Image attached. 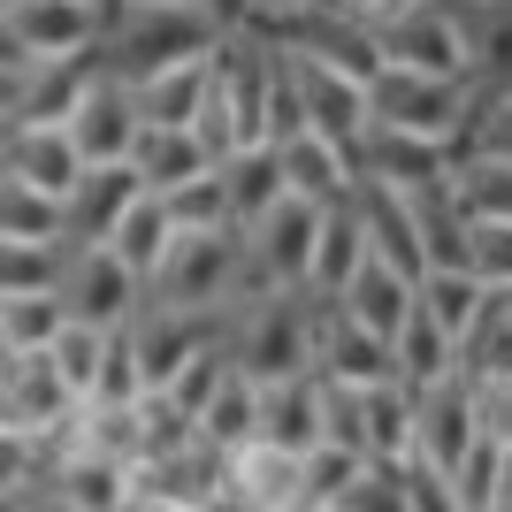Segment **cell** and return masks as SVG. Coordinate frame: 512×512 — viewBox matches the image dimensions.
I'll return each instance as SVG.
<instances>
[{
	"label": "cell",
	"instance_id": "1",
	"mask_svg": "<svg viewBox=\"0 0 512 512\" xmlns=\"http://www.w3.org/2000/svg\"><path fill=\"white\" fill-rule=\"evenodd\" d=\"M222 31H230V23H222V8H207V0H107L92 69L138 85V77H153V69H176V62L214 54Z\"/></svg>",
	"mask_w": 512,
	"mask_h": 512
},
{
	"label": "cell",
	"instance_id": "2",
	"mask_svg": "<svg viewBox=\"0 0 512 512\" xmlns=\"http://www.w3.org/2000/svg\"><path fill=\"white\" fill-rule=\"evenodd\" d=\"M306 344H314V299L306 291H268V299L222 306V352L245 383H276V375H299Z\"/></svg>",
	"mask_w": 512,
	"mask_h": 512
},
{
	"label": "cell",
	"instance_id": "3",
	"mask_svg": "<svg viewBox=\"0 0 512 512\" xmlns=\"http://www.w3.org/2000/svg\"><path fill=\"white\" fill-rule=\"evenodd\" d=\"M367 123H390V130H413L428 146H451L467 153V130H474V85L467 77H428V69H375L367 77Z\"/></svg>",
	"mask_w": 512,
	"mask_h": 512
},
{
	"label": "cell",
	"instance_id": "4",
	"mask_svg": "<svg viewBox=\"0 0 512 512\" xmlns=\"http://www.w3.org/2000/svg\"><path fill=\"white\" fill-rule=\"evenodd\" d=\"M375 54L390 69H428V77H467V0H398L367 23Z\"/></svg>",
	"mask_w": 512,
	"mask_h": 512
},
{
	"label": "cell",
	"instance_id": "5",
	"mask_svg": "<svg viewBox=\"0 0 512 512\" xmlns=\"http://www.w3.org/2000/svg\"><path fill=\"white\" fill-rule=\"evenodd\" d=\"M146 299L176 306V314L237 306V230H176V245L146 276Z\"/></svg>",
	"mask_w": 512,
	"mask_h": 512
},
{
	"label": "cell",
	"instance_id": "6",
	"mask_svg": "<svg viewBox=\"0 0 512 512\" xmlns=\"http://www.w3.org/2000/svg\"><path fill=\"white\" fill-rule=\"evenodd\" d=\"M54 245H62V237H54ZM54 299H62L69 321H85V329H123V321L138 314V299H146V283L130 276L107 245H62Z\"/></svg>",
	"mask_w": 512,
	"mask_h": 512
},
{
	"label": "cell",
	"instance_id": "7",
	"mask_svg": "<svg viewBox=\"0 0 512 512\" xmlns=\"http://www.w3.org/2000/svg\"><path fill=\"white\" fill-rule=\"evenodd\" d=\"M222 490H230V459L214 444H176L161 459H138L130 467V505H176V512H222Z\"/></svg>",
	"mask_w": 512,
	"mask_h": 512
},
{
	"label": "cell",
	"instance_id": "8",
	"mask_svg": "<svg viewBox=\"0 0 512 512\" xmlns=\"http://www.w3.org/2000/svg\"><path fill=\"white\" fill-rule=\"evenodd\" d=\"M0 16H8V39L23 62H92L107 0H16Z\"/></svg>",
	"mask_w": 512,
	"mask_h": 512
},
{
	"label": "cell",
	"instance_id": "9",
	"mask_svg": "<svg viewBox=\"0 0 512 512\" xmlns=\"http://www.w3.org/2000/svg\"><path fill=\"white\" fill-rule=\"evenodd\" d=\"M314 299V291H306ZM306 367H314L321 383H390L398 375V360H390V337H375V329H360V321L344 314L337 299H314V344H306Z\"/></svg>",
	"mask_w": 512,
	"mask_h": 512
},
{
	"label": "cell",
	"instance_id": "10",
	"mask_svg": "<svg viewBox=\"0 0 512 512\" xmlns=\"http://www.w3.org/2000/svg\"><path fill=\"white\" fill-rule=\"evenodd\" d=\"M62 138L77 146V161H130V138H138V100H130L123 77L85 69V85L62 115Z\"/></svg>",
	"mask_w": 512,
	"mask_h": 512
},
{
	"label": "cell",
	"instance_id": "11",
	"mask_svg": "<svg viewBox=\"0 0 512 512\" xmlns=\"http://www.w3.org/2000/svg\"><path fill=\"white\" fill-rule=\"evenodd\" d=\"M344 153H352V176H375V184H390V192L444 184L451 161H459L451 146H428V138H413V130H390V123H360Z\"/></svg>",
	"mask_w": 512,
	"mask_h": 512
},
{
	"label": "cell",
	"instance_id": "12",
	"mask_svg": "<svg viewBox=\"0 0 512 512\" xmlns=\"http://www.w3.org/2000/svg\"><path fill=\"white\" fill-rule=\"evenodd\" d=\"M474 436H482V421H474V383L467 375H444V383L413 390V459H421V467L451 474Z\"/></svg>",
	"mask_w": 512,
	"mask_h": 512
},
{
	"label": "cell",
	"instance_id": "13",
	"mask_svg": "<svg viewBox=\"0 0 512 512\" xmlns=\"http://www.w3.org/2000/svg\"><path fill=\"white\" fill-rule=\"evenodd\" d=\"M283 77H291V92H299V107H306V130L352 146V130L367 123V85L360 77H344L337 62H314V54H299V46H283Z\"/></svg>",
	"mask_w": 512,
	"mask_h": 512
},
{
	"label": "cell",
	"instance_id": "14",
	"mask_svg": "<svg viewBox=\"0 0 512 512\" xmlns=\"http://www.w3.org/2000/svg\"><path fill=\"white\" fill-rule=\"evenodd\" d=\"M314 222H321L314 199L283 192L260 222H245V230H237V237H245V253L260 260V276L276 283V291H306V245H314Z\"/></svg>",
	"mask_w": 512,
	"mask_h": 512
},
{
	"label": "cell",
	"instance_id": "15",
	"mask_svg": "<svg viewBox=\"0 0 512 512\" xmlns=\"http://www.w3.org/2000/svg\"><path fill=\"white\" fill-rule=\"evenodd\" d=\"M138 192H146V184L130 176V161H85V169L69 176V192H62V245H107L115 214H123Z\"/></svg>",
	"mask_w": 512,
	"mask_h": 512
},
{
	"label": "cell",
	"instance_id": "16",
	"mask_svg": "<svg viewBox=\"0 0 512 512\" xmlns=\"http://www.w3.org/2000/svg\"><path fill=\"white\" fill-rule=\"evenodd\" d=\"M283 46H299V54H314V62H337L344 77H375L383 69V54H375V31L352 16H337V8H321V0H306V8H291V16L276 23Z\"/></svg>",
	"mask_w": 512,
	"mask_h": 512
},
{
	"label": "cell",
	"instance_id": "17",
	"mask_svg": "<svg viewBox=\"0 0 512 512\" xmlns=\"http://www.w3.org/2000/svg\"><path fill=\"white\" fill-rule=\"evenodd\" d=\"M0 398H8V428H23V436H54L77 413L46 352H0Z\"/></svg>",
	"mask_w": 512,
	"mask_h": 512
},
{
	"label": "cell",
	"instance_id": "18",
	"mask_svg": "<svg viewBox=\"0 0 512 512\" xmlns=\"http://www.w3.org/2000/svg\"><path fill=\"white\" fill-rule=\"evenodd\" d=\"M352 444L375 467H406L413 459V390L390 375V383H360L352 390Z\"/></svg>",
	"mask_w": 512,
	"mask_h": 512
},
{
	"label": "cell",
	"instance_id": "19",
	"mask_svg": "<svg viewBox=\"0 0 512 512\" xmlns=\"http://www.w3.org/2000/svg\"><path fill=\"white\" fill-rule=\"evenodd\" d=\"M46 497H54V512H130V467L69 444L46 459Z\"/></svg>",
	"mask_w": 512,
	"mask_h": 512
},
{
	"label": "cell",
	"instance_id": "20",
	"mask_svg": "<svg viewBox=\"0 0 512 512\" xmlns=\"http://www.w3.org/2000/svg\"><path fill=\"white\" fill-rule=\"evenodd\" d=\"M352 222H360L367 253L390 260V268H406V276H421V237H413V199L390 192V184H375V176H352Z\"/></svg>",
	"mask_w": 512,
	"mask_h": 512
},
{
	"label": "cell",
	"instance_id": "21",
	"mask_svg": "<svg viewBox=\"0 0 512 512\" xmlns=\"http://www.w3.org/2000/svg\"><path fill=\"white\" fill-rule=\"evenodd\" d=\"M230 512H299V451L283 444H245L230 451Z\"/></svg>",
	"mask_w": 512,
	"mask_h": 512
},
{
	"label": "cell",
	"instance_id": "22",
	"mask_svg": "<svg viewBox=\"0 0 512 512\" xmlns=\"http://www.w3.org/2000/svg\"><path fill=\"white\" fill-rule=\"evenodd\" d=\"M253 444H283V451L321 444V375H314V367L260 383V428H253Z\"/></svg>",
	"mask_w": 512,
	"mask_h": 512
},
{
	"label": "cell",
	"instance_id": "23",
	"mask_svg": "<svg viewBox=\"0 0 512 512\" xmlns=\"http://www.w3.org/2000/svg\"><path fill=\"white\" fill-rule=\"evenodd\" d=\"M0 169L23 176V184H39L46 199H62L69 176L85 169V161H77V146L62 138V123H8L0 130Z\"/></svg>",
	"mask_w": 512,
	"mask_h": 512
},
{
	"label": "cell",
	"instance_id": "24",
	"mask_svg": "<svg viewBox=\"0 0 512 512\" xmlns=\"http://www.w3.org/2000/svg\"><path fill=\"white\" fill-rule=\"evenodd\" d=\"M199 169H214V161L184 123H138V138H130V176H138L146 192H176V184H192Z\"/></svg>",
	"mask_w": 512,
	"mask_h": 512
},
{
	"label": "cell",
	"instance_id": "25",
	"mask_svg": "<svg viewBox=\"0 0 512 512\" xmlns=\"http://www.w3.org/2000/svg\"><path fill=\"white\" fill-rule=\"evenodd\" d=\"M360 260H367V237H360V222H352V199H329L321 222H314V245H306V291H314V299H337Z\"/></svg>",
	"mask_w": 512,
	"mask_h": 512
},
{
	"label": "cell",
	"instance_id": "26",
	"mask_svg": "<svg viewBox=\"0 0 512 512\" xmlns=\"http://www.w3.org/2000/svg\"><path fill=\"white\" fill-rule=\"evenodd\" d=\"M337 306L360 321V329H375V337H398V321H406V306H413V276L367 253L360 268H352V283L337 291Z\"/></svg>",
	"mask_w": 512,
	"mask_h": 512
},
{
	"label": "cell",
	"instance_id": "27",
	"mask_svg": "<svg viewBox=\"0 0 512 512\" xmlns=\"http://www.w3.org/2000/svg\"><path fill=\"white\" fill-rule=\"evenodd\" d=\"M276 161H283V184H291L299 199H314V207H329V199L352 192V153H344L337 138H321V130H299V138H283Z\"/></svg>",
	"mask_w": 512,
	"mask_h": 512
},
{
	"label": "cell",
	"instance_id": "28",
	"mask_svg": "<svg viewBox=\"0 0 512 512\" xmlns=\"http://www.w3.org/2000/svg\"><path fill=\"white\" fill-rule=\"evenodd\" d=\"M214 176H222V192H230V230L260 222V214L291 192V184H283V161H276V146H268V138H260V146H237L230 161H214Z\"/></svg>",
	"mask_w": 512,
	"mask_h": 512
},
{
	"label": "cell",
	"instance_id": "29",
	"mask_svg": "<svg viewBox=\"0 0 512 512\" xmlns=\"http://www.w3.org/2000/svg\"><path fill=\"white\" fill-rule=\"evenodd\" d=\"M390 360H398V383L406 390L444 383V375H459V337H451L444 321H428L421 299H413L406 321H398V337H390Z\"/></svg>",
	"mask_w": 512,
	"mask_h": 512
},
{
	"label": "cell",
	"instance_id": "30",
	"mask_svg": "<svg viewBox=\"0 0 512 512\" xmlns=\"http://www.w3.org/2000/svg\"><path fill=\"white\" fill-rule=\"evenodd\" d=\"M169 245H176V222H169V207H161V192H138L123 214H115V230H107V253L123 260L138 283L161 268V253H169Z\"/></svg>",
	"mask_w": 512,
	"mask_h": 512
},
{
	"label": "cell",
	"instance_id": "31",
	"mask_svg": "<svg viewBox=\"0 0 512 512\" xmlns=\"http://www.w3.org/2000/svg\"><path fill=\"white\" fill-rule=\"evenodd\" d=\"M444 192L459 199L467 222H512V161H497V153H459L451 176H444Z\"/></svg>",
	"mask_w": 512,
	"mask_h": 512
},
{
	"label": "cell",
	"instance_id": "32",
	"mask_svg": "<svg viewBox=\"0 0 512 512\" xmlns=\"http://www.w3.org/2000/svg\"><path fill=\"white\" fill-rule=\"evenodd\" d=\"M192 428H199V444H214L222 459H230V451H245V444H253V428H260V383H245V375L230 367V383L199 406Z\"/></svg>",
	"mask_w": 512,
	"mask_h": 512
},
{
	"label": "cell",
	"instance_id": "33",
	"mask_svg": "<svg viewBox=\"0 0 512 512\" xmlns=\"http://www.w3.org/2000/svg\"><path fill=\"white\" fill-rule=\"evenodd\" d=\"M130 100H138V123H192L199 100H207V54H199V62H176V69L138 77Z\"/></svg>",
	"mask_w": 512,
	"mask_h": 512
},
{
	"label": "cell",
	"instance_id": "34",
	"mask_svg": "<svg viewBox=\"0 0 512 512\" xmlns=\"http://www.w3.org/2000/svg\"><path fill=\"white\" fill-rule=\"evenodd\" d=\"M482 291H490V283L474 276V268H421V276H413V299H421V314H428V321H444L451 337L474 321Z\"/></svg>",
	"mask_w": 512,
	"mask_h": 512
},
{
	"label": "cell",
	"instance_id": "35",
	"mask_svg": "<svg viewBox=\"0 0 512 512\" xmlns=\"http://www.w3.org/2000/svg\"><path fill=\"white\" fill-rule=\"evenodd\" d=\"M62 321L69 314L54 291H16V299H0V352H46Z\"/></svg>",
	"mask_w": 512,
	"mask_h": 512
},
{
	"label": "cell",
	"instance_id": "36",
	"mask_svg": "<svg viewBox=\"0 0 512 512\" xmlns=\"http://www.w3.org/2000/svg\"><path fill=\"white\" fill-rule=\"evenodd\" d=\"M0 237H62V199L0 169Z\"/></svg>",
	"mask_w": 512,
	"mask_h": 512
},
{
	"label": "cell",
	"instance_id": "37",
	"mask_svg": "<svg viewBox=\"0 0 512 512\" xmlns=\"http://www.w3.org/2000/svg\"><path fill=\"white\" fill-rule=\"evenodd\" d=\"M54 268H62V245H54V237H0V299L54 291Z\"/></svg>",
	"mask_w": 512,
	"mask_h": 512
},
{
	"label": "cell",
	"instance_id": "38",
	"mask_svg": "<svg viewBox=\"0 0 512 512\" xmlns=\"http://www.w3.org/2000/svg\"><path fill=\"white\" fill-rule=\"evenodd\" d=\"M100 344H107V329H85V321H62V329H54V344H46V360H54V375L69 383V398H77V406L92 398V375H100Z\"/></svg>",
	"mask_w": 512,
	"mask_h": 512
},
{
	"label": "cell",
	"instance_id": "39",
	"mask_svg": "<svg viewBox=\"0 0 512 512\" xmlns=\"http://www.w3.org/2000/svg\"><path fill=\"white\" fill-rule=\"evenodd\" d=\"M161 207H169L176 230H230V192H222V176H214V169H199L192 184L161 192Z\"/></svg>",
	"mask_w": 512,
	"mask_h": 512
},
{
	"label": "cell",
	"instance_id": "40",
	"mask_svg": "<svg viewBox=\"0 0 512 512\" xmlns=\"http://www.w3.org/2000/svg\"><path fill=\"white\" fill-rule=\"evenodd\" d=\"M138 398H146V375H138L130 329H107V344H100V375H92V406H138Z\"/></svg>",
	"mask_w": 512,
	"mask_h": 512
},
{
	"label": "cell",
	"instance_id": "41",
	"mask_svg": "<svg viewBox=\"0 0 512 512\" xmlns=\"http://www.w3.org/2000/svg\"><path fill=\"white\" fill-rule=\"evenodd\" d=\"M329 512H406V467H375V459H367V467L352 474V490Z\"/></svg>",
	"mask_w": 512,
	"mask_h": 512
},
{
	"label": "cell",
	"instance_id": "42",
	"mask_svg": "<svg viewBox=\"0 0 512 512\" xmlns=\"http://www.w3.org/2000/svg\"><path fill=\"white\" fill-rule=\"evenodd\" d=\"M467 153H497V161H512V92H490V100H474Z\"/></svg>",
	"mask_w": 512,
	"mask_h": 512
},
{
	"label": "cell",
	"instance_id": "43",
	"mask_svg": "<svg viewBox=\"0 0 512 512\" xmlns=\"http://www.w3.org/2000/svg\"><path fill=\"white\" fill-rule=\"evenodd\" d=\"M474 276L512 283V222H474Z\"/></svg>",
	"mask_w": 512,
	"mask_h": 512
},
{
	"label": "cell",
	"instance_id": "44",
	"mask_svg": "<svg viewBox=\"0 0 512 512\" xmlns=\"http://www.w3.org/2000/svg\"><path fill=\"white\" fill-rule=\"evenodd\" d=\"M406 512H459V497H451V482L436 467L406 459Z\"/></svg>",
	"mask_w": 512,
	"mask_h": 512
},
{
	"label": "cell",
	"instance_id": "45",
	"mask_svg": "<svg viewBox=\"0 0 512 512\" xmlns=\"http://www.w3.org/2000/svg\"><path fill=\"white\" fill-rule=\"evenodd\" d=\"M321 8H337V16H352V23H375L383 8H398V0H321Z\"/></svg>",
	"mask_w": 512,
	"mask_h": 512
},
{
	"label": "cell",
	"instance_id": "46",
	"mask_svg": "<svg viewBox=\"0 0 512 512\" xmlns=\"http://www.w3.org/2000/svg\"><path fill=\"white\" fill-rule=\"evenodd\" d=\"M23 69V62H16ZM16 69H0V130H8V115H16Z\"/></svg>",
	"mask_w": 512,
	"mask_h": 512
},
{
	"label": "cell",
	"instance_id": "47",
	"mask_svg": "<svg viewBox=\"0 0 512 512\" xmlns=\"http://www.w3.org/2000/svg\"><path fill=\"white\" fill-rule=\"evenodd\" d=\"M0 512H39V505H31V490H0Z\"/></svg>",
	"mask_w": 512,
	"mask_h": 512
},
{
	"label": "cell",
	"instance_id": "48",
	"mask_svg": "<svg viewBox=\"0 0 512 512\" xmlns=\"http://www.w3.org/2000/svg\"><path fill=\"white\" fill-rule=\"evenodd\" d=\"M23 54H16V39H8V16H0V69H16Z\"/></svg>",
	"mask_w": 512,
	"mask_h": 512
},
{
	"label": "cell",
	"instance_id": "49",
	"mask_svg": "<svg viewBox=\"0 0 512 512\" xmlns=\"http://www.w3.org/2000/svg\"><path fill=\"white\" fill-rule=\"evenodd\" d=\"M0 428H8V398H0Z\"/></svg>",
	"mask_w": 512,
	"mask_h": 512
},
{
	"label": "cell",
	"instance_id": "50",
	"mask_svg": "<svg viewBox=\"0 0 512 512\" xmlns=\"http://www.w3.org/2000/svg\"><path fill=\"white\" fill-rule=\"evenodd\" d=\"M0 8H16V0H0Z\"/></svg>",
	"mask_w": 512,
	"mask_h": 512
},
{
	"label": "cell",
	"instance_id": "51",
	"mask_svg": "<svg viewBox=\"0 0 512 512\" xmlns=\"http://www.w3.org/2000/svg\"><path fill=\"white\" fill-rule=\"evenodd\" d=\"M207 8H214V0H207Z\"/></svg>",
	"mask_w": 512,
	"mask_h": 512
}]
</instances>
